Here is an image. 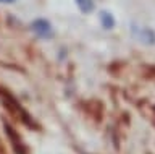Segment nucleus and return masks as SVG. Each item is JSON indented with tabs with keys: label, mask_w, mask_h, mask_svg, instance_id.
<instances>
[{
	"label": "nucleus",
	"mask_w": 155,
	"mask_h": 154,
	"mask_svg": "<svg viewBox=\"0 0 155 154\" xmlns=\"http://www.w3.org/2000/svg\"><path fill=\"white\" fill-rule=\"evenodd\" d=\"M31 28H32V31L36 33L39 37L48 39V37L52 36V26H50V23H48L47 20H36V21H32Z\"/></svg>",
	"instance_id": "nucleus-1"
},
{
	"label": "nucleus",
	"mask_w": 155,
	"mask_h": 154,
	"mask_svg": "<svg viewBox=\"0 0 155 154\" xmlns=\"http://www.w3.org/2000/svg\"><path fill=\"white\" fill-rule=\"evenodd\" d=\"M134 34L136 37L142 42V44H153L155 42V33L149 28H142V29H134Z\"/></svg>",
	"instance_id": "nucleus-2"
},
{
	"label": "nucleus",
	"mask_w": 155,
	"mask_h": 154,
	"mask_svg": "<svg viewBox=\"0 0 155 154\" xmlns=\"http://www.w3.org/2000/svg\"><path fill=\"white\" fill-rule=\"evenodd\" d=\"M76 3L82 10V13H89V12L94 10V7H95L94 0H76Z\"/></svg>",
	"instance_id": "nucleus-3"
},
{
	"label": "nucleus",
	"mask_w": 155,
	"mask_h": 154,
	"mask_svg": "<svg viewBox=\"0 0 155 154\" xmlns=\"http://www.w3.org/2000/svg\"><path fill=\"white\" fill-rule=\"evenodd\" d=\"M100 16H102V21H104V26H105V28H108V29H110V28H113V23H115V20H113V16H111L110 13L104 12Z\"/></svg>",
	"instance_id": "nucleus-4"
},
{
	"label": "nucleus",
	"mask_w": 155,
	"mask_h": 154,
	"mask_svg": "<svg viewBox=\"0 0 155 154\" xmlns=\"http://www.w3.org/2000/svg\"><path fill=\"white\" fill-rule=\"evenodd\" d=\"M2 3H13V2H16V0H0Z\"/></svg>",
	"instance_id": "nucleus-5"
}]
</instances>
